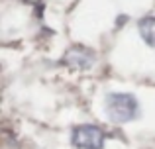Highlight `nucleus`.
<instances>
[{
  "label": "nucleus",
  "instance_id": "1",
  "mask_svg": "<svg viewBox=\"0 0 155 149\" xmlns=\"http://www.w3.org/2000/svg\"><path fill=\"white\" fill-rule=\"evenodd\" d=\"M104 112L112 124H128L140 118V100L132 92H108L104 96Z\"/></svg>",
  "mask_w": 155,
  "mask_h": 149
},
{
  "label": "nucleus",
  "instance_id": "2",
  "mask_svg": "<svg viewBox=\"0 0 155 149\" xmlns=\"http://www.w3.org/2000/svg\"><path fill=\"white\" fill-rule=\"evenodd\" d=\"M106 131L94 124H81L71 130V145L75 149H104Z\"/></svg>",
  "mask_w": 155,
  "mask_h": 149
},
{
  "label": "nucleus",
  "instance_id": "3",
  "mask_svg": "<svg viewBox=\"0 0 155 149\" xmlns=\"http://www.w3.org/2000/svg\"><path fill=\"white\" fill-rule=\"evenodd\" d=\"M63 65L71 67V69L87 71L94 65V53L84 45H73L71 49L63 55Z\"/></svg>",
  "mask_w": 155,
  "mask_h": 149
},
{
  "label": "nucleus",
  "instance_id": "4",
  "mask_svg": "<svg viewBox=\"0 0 155 149\" xmlns=\"http://www.w3.org/2000/svg\"><path fill=\"white\" fill-rule=\"evenodd\" d=\"M137 31H140L141 39L151 49H155V16H143L137 22Z\"/></svg>",
  "mask_w": 155,
  "mask_h": 149
}]
</instances>
